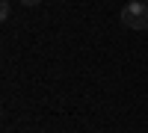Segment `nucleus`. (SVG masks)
<instances>
[{
    "mask_svg": "<svg viewBox=\"0 0 148 133\" xmlns=\"http://www.w3.org/2000/svg\"><path fill=\"white\" fill-rule=\"evenodd\" d=\"M119 18H121V27H127V30H148V3L145 0H130Z\"/></svg>",
    "mask_w": 148,
    "mask_h": 133,
    "instance_id": "obj_1",
    "label": "nucleus"
},
{
    "mask_svg": "<svg viewBox=\"0 0 148 133\" xmlns=\"http://www.w3.org/2000/svg\"><path fill=\"white\" fill-rule=\"evenodd\" d=\"M9 15H12V6H9V0H3V3H0V18L9 21Z\"/></svg>",
    "mask_w": 148,
    "mask_h": 133,
    "instance_id": "obj_2",
    "label": "nucleus"
},
{
    "mask_svg": "<svg viewBox=\"0 0 148 133\" xmlns=\"http://www.w3.org/2000/svg\"><path fill=\"white\" fill-rule=\"evenodd\" d=\"M18 3H21V6H39L42 0H18Z\"/></svg>",
    "mask_w": 148,
    "mask_h": 133,
    "instance_id": "obj_3",
    "label": "nucleus"
}]
</instances>
